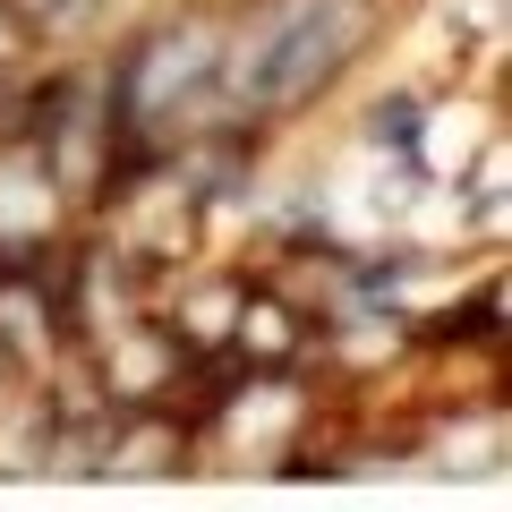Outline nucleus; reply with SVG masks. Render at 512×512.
<instances>
[{
    "mask_svg": "<svg viewBox=\"0 0 512 512\" xmlns=\"http://www.w3.org/2000/svg\"><path fill=\"white\" fill-rule=\"evenodd\" d=\"M393 9L402 0H239L222 26L214 120H248V128L308 120L384 43Z\"/></svg>",
    "mask_w": 512,
    "mask_h": 512,
    "instance_id": "nucleus-1",
    "label": "nucleus"
},
{
    "mask_svg": "<svg viewBox=\"0 0 512 512\" xmlns=\"http://www.w3.org/2000/svg\"><path fill=\"white\" fill-rule=\"evenodd\" d=\"M18 384H26V367H18V350L0 342V402H9V393H18Z\"/></svg>",
    "mask_w": 512,
    "mask_h": 512,
    "instance_id": "nucleus-5",
    "label": "nucleus"
},
{
    "mask_svg": "<svg viewBox=\"0 0 512 512\" xmlns=\"http://www.w3.org/2000/svg\"><path fill=\"white\" fill-rule=\"evenodd\" d=\"M359 146H376V154H402V163H419V154H427V94H419V86H393L376 111H367Z\"/></svg>",
    "mask_w": 512,
    "mask_h": 512,
    "instance_id": "nucleus-2",
    "label": "nucleus"
},
{
    "mask_svg": "<svg viewBox=\"0 0 512 512\" xmlns=\"http://www.w3.org/2000/svg\"><path fill=\"white\" fill-rule=\"evenodd\" d=\"M453 197H461V231H478V239L504 231V137H487V146H478L470 188H453Z\"/></svg>",
    "mask_w": 512,
    "mask_h": 512,
    "instance_id": "nucleus-4",
    "label": "nucleus"
},
{
    "mask_svg": "<svg viewBox=\"0 0 512 512\" xmlns=\"http://www.w3.org/2000/svg\"><path fill=\"white\" fill-rule=\"evenodd\" d=\"M0 9H9V18L35 35V52H43V43H77L86 26H103L111 0H0Z\"/></svg>",
    "mask_w": 512,
    "mask_h": 512,
    "instance_id": "nucleus-3",
    "label": "nucleus"
}]
</instances>
